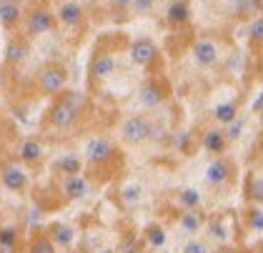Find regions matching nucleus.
Instances as JSON below:
<instances>
[{"mask_svg":"<svg viewBox=\"0 0 263 253\" xmlns=\"http://www.w3.org/2000/svg\"><path fill=\"white\" fill-rule=\"evenodd\" d=\"M188 20H191V5H188V0H173V3H168V8H165V23L168 25L181 28Z\"/></svg>","mask_w":263,"mask_h":253,"instance_id":"nucleus-20","label":"nucleus"},{"mask_svg":"<svg viewBox=\"0 0 263 253\" xmlns=\"http://www.w3.org/2000/svg\"><path fill=\"white\" fill-rule=\"evenodd\" d=\"M205 226V215L201 213V208H191V211H183L178 215V231L183 236H196L203 231Z\"/></svg>","mask_w":263,"mask_h":253,"instance_id":"nucleus-19","label":"nucleus"},{"mask_svg":"<svg viewBox=\"0 0 263 253\" xmlns=\"http://www.w3.org/2000/svg\"><path fill=\"white\" fill-rule=\"evenodd\" d=\"M96 253H116L113 248H101V251H96Z\"/></svg>","mask_w":263,"mask_h":253,"instance_id":"nucleus-42","label":"nucleus"},{"mask_svg":"<svg viewBox=\"0 0 263 253\" xmlns=\"http://www.w3.org/2000/svg\"><path fill=\"white\" fill-rule=\"evenodd\" d=\"M28 253H58V246L50 241V236L48 233H38V236L30 238Z\"/></svg>","mask_w":263,"mask_h":253,"instance_id":"nucleus-26","label":"nucleus"},{"mask_svg":"<svg viewBox=\"0 0 263 253\" xmlns=\"http://www.w3.org/2000/svg\"><path fill=\"white\" fill-rule=\"evenodd\" d=\"M161 253H171V251H161Z\"/></svg>","mask_w":263,"mask_h":253,"instance_id":"nucleus-45","label":"nucleus"},{"mask_svg":"<svg viewBox=\"0 0 263 253\" xmlns=\"http://www.w3.org/2000/svg\"><path fill=\"white\" fill-rule=\"evenodd\" d=\"M28 58H30V38L28 35H13L5 45V53H3L5 65H23Z\"/></svg>","mask_w":263,"mask_h":253,"instance_id":"nucleus-13","label":"nucleus"},{"mask_svg":"<svg viewBox=\"0 0 263 253\" xmlns=\"http://www.w3.org/2000/svg\"><path fill=\"white\" fill-rule=\"evenodd\" d=\"M83 113H78L68 100L63 96H58V100L50 105V111H48V125L50 128H55V131H70L78 120H81Z\"/></svg>","mask_w":263,"mask_h":253,"instance_id":"nucleus-5","label":"nucleus"},{"mask_svg":"<svg viewBox=\"0 0 263 253\" xmlns=\"http://www.w3.org/2000/svg\"><path fill=\"white\" fill-rule=\"evenodd\" d=\"M203 228H205V233L211 236L213 241H218V243H226V241H228V228H226V223H223V221H218V218L208 221Z\"/></svg>","mask_w":263,"mask_h":253,"instance_id":"nucleus-28","label":"nucleus"},{"mask_svg":"<svg viewBox=\"0 0 263 253\" xmlns=\"http://www.w3.org/2000/svg\"><path fill=\"white\" fill-rule=\"evenodd\" d=\"M201 146L203 151L211 153V156H223L226 148H228V138L223 133V128H208L201 136Z\"/></svg>","mask_w":263,"mask_h":253,"instance_id":"nucleus-18","label":"nucleus"},{"mask_svg":"<svg viewBox=\"0 0 263 253\" xmlns=\"http://www.w3.org/2000/svg\"><path fill=\"white\" fill-rule=\"evenodd\" d=\"M236 116H238V105H236L233 100H223V103H218V105L213 108V118H216L221 125L231 123Z\"/></svg>","mask_w":263,"mask_h":253,"instance_id":"nucleus-25","label":"nucleus"},{"mask_svg":"<svg viewBox=\"0 0 263 253\" xmlns=\"http://www.w3.org/2000/svg\"><path fill=\"white\" fill-rule=\"evenodd\" d=\"M165 98H168V91H165V85L161 80L156 78L141 83V88H138V103L143 108H158V105L165 103Z\"/></svg>","mask_w":263,"mask_h":253,"instance_id":"nucleus-12","label":"nucleus"},{"mask_svg":"<svg viewBox=\"0 0 263 253\" xmlns=\"http://www.w3.org/2000/svg\"><path fill=\"white\" fill-rule=\"evenodd\" d=\"M248 195L253 203L263 206V175L261 173H253L251 175V183H248Z\"/></svg>","mask_w":263,"mask_h":253,"instance_id":"nucleus-29","label":"nucleus"},{"mask_svg":"<svg viewBox=\"0 0 263 253\" xmlns=\"http://www.w3.org/2000/svg\"><path fill=\"white\" fill-rule=\"evenodd\" d=\"M128 56H130V60L138 68L151 70L158 63V58H161V50H158V45L151 38H136V40H130V45H128Z\"/></svg>","mask_w":263,"mask_h":253,"instance_id":"nucleus-7","label":"nucleus"},{"mask_svg":"<svg viewBox=\"0 0 263 253\" xmlns=\"http://www.w3.org/2000/svg\"><path fill=\"white\" fill-rule=\"evenodd\" d=\"M151 125H153V123H151L148 116H141V113L128 116L121 123L123 143H128V146H143V143H148V138H151Z\"/></svg>","mask_w":263,"mask_h":253,"instance_id":"nucleus-3","label":"nucleus"},{"mask_svg":"<svg viewBox=\"0 0 263 253\" xmlns=\"http://www.w3.org/2000/svg\"><path fill=\"white\" fill-rule=\"evenodd\" d=\"M38 91L43 96H61L68 88V68L63 63H45L38 70Z\"/></svg>","mask_w":263,"mask_h":253,"instance_id":"nucleus-2","label":"nucleus"},{"mask_svg":"<svg viewBox=\"0 0 263 253\" xmlns=\"http://www.w3.org/2000/svg\"><path fill=\"white\" fill-rule=\"evenodd\" d=\"M15 158L21 163H28V166H38L45 158V146L38 138H23L18 143V148H15Z\"/></svg>","mask_w":263,"mask_h":253,"instance_id":"nucleus-15","label":"nucleus"},{"mask_svg":"<svg viewBox=\"0 0 263 253\" xmlns=\"http://www.w3.org/2000/svg\"><path fill=\"white\" fill-rule=\"evenodd\" d=\"M258 253H263V238L258 241Z\"/></svg>","mask_w":263,"mask_h":253,"instance_id":"nucleus-43","label":"nucleus"},{"mask_svg":"<svg viewBox=\"0 0 263 253\" xmlns=\"http://www.w3.org/2000/svg\"><path fill=\"white\" fill-rule=\"evenodd\" d=\"M53 168H55V173H61V175L81 173L83 171V158L78 156V153H63L61 158H55Z\"/></svg>","mask_w":263,"mask_h":253,"instance_id":"nucleus-21","label":"nucleus"},{"mask_svg":"<svg viewBox=\"0 0 263 253\" xmlns=\"http://www.w3.org/2000/svg\"><path fill=\"white\" fill-rule=\"evenodd\" d=\"M23 25H25V35L28 38H41V35H48V33L55 30L58 20H55V13L48 5H35V8L25 10Z\"/></svg>","mask_w":263,"mask_h":253,"instance_id":"nucleus-1","label":"nucleus"},{"mask_svg":"<svg viewBox=\"0 0 263 253\" xmlns=\"http://www.w3.org/2000/svg\"><path fill=\"white\" fill-rule=\"evenodd\" d=\"M121 253H145L143 248H138V246H125Z\"/></svg>","mask_w":263,"mask_h":253,"instance_id":"nucleus-41","label":"nucleus"},{"mask_svg":"<svg viewBox=\"0 0 263 253\" xmlns=\"http://www.w3.org/2000/svg\"><path fill=\"white\" fill-rule=\"evenodd\" d=\"M143 238H145V243L151 248H163L165 241H168V233H165V228H163L161 223H148L145 231H143Z\"/></svg>","mask_w":263,"mask_h":253,"instance_id":"nucleus-23","label":"nucleus"},{"mask_svg":"<svg viewBox=\"0 0 263 253\" xmlns=\"http://www.w3.org/2000/svg\"><path fill=\"white\" fill-rule=\"evenodd\" d=\"M221 253H233V251L231 248H221Z\"/></svg>","mask_w":263,"mask_h":253,"instance_id":"nucleus-44","label":"nucleus"},{"mask_svg":"<svg viewBox=\"0 0 263 253\" xmlns=\"http://www.w3.org/2000/svg\"><path fill=\"white\" fill-rule=\"evenodd\" d=\"M113 158H116V143L108 136H96L85 143L83 160L88 166H108Z\"/></svg>","mask_w":263,"mask_h":253,"instance_id":"nucleus-4","label":"nucleus"},{"mask_svg":"<svg viewBox=\"0 0 263 253\" xmlns=\"http://www.w3.org/2000/svg\"><path fill=\"white\" fill-rule=\"evenodd\" d=\"M181 253H211V248H208V243L201 241V238H188V241L183 243Z\"/></svg>","mask_w":263,"mask_h":253,"instance_id":"nucleus-32","label":"nucleus"},{"mask_svg":"<svg viewBox=\"0 0 263 253\" xmlns=\"http://www.w3.org/2000/svg\"><path fill=\"white\" fill-rule=\"evenodd\" d=\"M0 183L10 193H25L30 186V175L18 160H8L0 166Z\"/></svg>","mask_w":263,"mask_h":253,"instance_id":"nucleus-6","label":"nucleus"},{"mask_svg":"<svg viewBox=\"0 0 263 253\" xmlns=\"http://www.w3.org/2000/svg\"><path fill=\"white\" fill-rule=\"evenodd\" d=\"M176 198H178V206H181L183 211L201 208V206H203V193L198 191V188H191V186H188V188H181Z\"/></svg>","mask_w":263,"mask_h":253,"instance_id":"nucleus-22","label":"nucleus"},{"mask_svg":"<svg viewBox=\"0 0 263 253\" xmlns=\"http://www.w3.org/2000/svg\"><path fill=\"white\" fill-rule=\"evenodd\" d=\"M248 223H251V228H253V231L263 233V206L253 203V208L248 211Z\"/></svg>","mask_w":263,"mask_h":253,"instance_id":"nucleus-31","label":"nucleus"},{"mask_svg":"<svg viewBox=\"0 0 263 253\" xmlns=\"http://www.w3.org/2000/svg\"><path fill=\"white\" fill-rule=\"evenodd\" d=\"M143 195H145V188L141 183H125L121 188V203L128 206V208H133V206H138L143 201Z\"/></svg>","mask_w":263,"mask_h":253,"instance_id":"nucleus-24","label":"nucleus"},{"mask_svg":"<svg viewBox=\"0 0 263 253\" xmlns=\"http://www.w3.org/2000/svg\"><path fill=\"white\" fill-rule=\"evenodd\" d=\"M55 20H58V25L68 28V30L83 28L85 25V8H83V3H78V0L61 3L58 10H55Z\"/></svg>","mask_w":263,"mask_h":253,"instance_id":"nucleus-10","label":"nucleus"},{"mask_svg":"<svg viewBox=\"0 0 263 253\" xmlns=\"http://www.w3.org/2000/svg\"><path fill=\"white\" fill-rule=\"evenodd\" d=\"M253 111H256V113H263V93L253 100Z\"/></svg>","mask_w":263,"mask_h":253,"instance_id":"nucleus-39","label":"nucleus"},{"mask_svg":"<svg viewBox=\"0 0 263 253\" xmlns=\"http://www.w3.org/2000/svg\"><path fill=\"white\" fill-rule=\"evenodd\" d=\"M130 3L133 0H110V8L116 15H125V13H130Z\"/></svg>","mask_w":263,"mask_h":253,"instance_id":"nucleus-36","label":"nucleus"},{"mask_svg":"<svg viewBox=\"0 0 263 253\" xmlns=\"http://www.w3.org/2000/svg\"><path fill=\"white\" fill-rule=\"evenodd\" d=\"M25 18V5L21 0H0V25L5 30H15L18 25H23Z\"/></svg>","mask_w":263,"mask_h":253,"instance_id":"nucleus-14","label":"nucleus"},{"mask_svg":"<svg viewBox=\"0 0 263 253\" xmlns=\"http://www.w3.org/2000/svg\"><path fill=\"white\" fill-rule=\"evenodd\" d=\"M25 8H35V5H45V0H21Z\"/></svg>","mask_w":263,"mask_h":253,"instance_id":"nucleus-40","label":"nucleus"},{"mask_svg":"<svg viewBox=\"0 0 263 253\" xmlns=\"http://www.w3.org/2000/svg\"><path fill=\"white\" fill-rule=\"evenodd\" d=\"M93 191V183L90 178L83 173H73V175H63V183H61V193L65 201H83L88 198Z\"/></svg>","mask_w":263,"mask_h":253,"instance_id":"nucleus-9","label":"nucleus"},{"mask_svg":"<svg viewBox=\"0 0 263 253\" xmlns=\"http://www.w3.org/2000/svg\"><path fill=\"white\" fill-rule=\"evenodd\" d=\"M173 143H176V148L183 151V153H188V143H191V133H178V136L173 138Z\"/></svg>","mask_w":263,"mask_h":253,"instance_id":"nucleus-37","label":"nucleus"},{"mask_svg":"<svg viewBox=\"0 0 263 253\" xmlns=\"http://www.w3.org/2000/svg\"><path fill=\"white\" fill-rule=\"evenodd\" d=\"M45 233L50 236V241H53L58 248H70V246L76 243V236H78V233H76V228H73L70 223H63V221L50 223Z\"/></svg>","mask_w":263,"mask_h":253,"instance_id":"nucleus-17","label":"nucleus"},{"mask_svg":"<svg viewBox=\"0 0 263 253\" xmlns=\"http://www.w3.org/2000/svg\"><path fill=\"white\" fill-rule=\"evenodd\" d=\"M0 243L18 246V243H21V228H18V226H13V223H5V226H0Z\"/></svg>","mask_w":263,"mask_h":253,"instance_id":"nucleus-30","label":"nucleus"},{"mask_svg":"<svg viewBox=\"0 0 263 253\" xmlns=\"http://www.w3.org/2000/svg\"><path fill=\"white\" fill-rule=\"evenodd\" d=\"M118 68V60L113 53L108 50H96V56L90 58V65H88V76L93 80H108Z\"/></svg>","mask_w":263,"mask_h":253,"instance_id":"nucleus-11","label":"nucleus"},{"mask_svg":"<svg viewBox=\"0 0 263 253\" xmlns=\"http://www.w3.org/2000/svg\"><path fill=\"white\" fill-rule=\"evenodd\" d=\"M153 8H156V0H133L130 3L133 15H148V13H153Z\"/></svg>","mask_w":263,"mask_h":253,"instance_id":"nucleus-33","label":"nucleus"},{"mask_svg":"<svg viewBox=\"0 0 263 253\" xmlns=\"http://www.w3.org/2000/svg\"><path fill=\"white\" fill-rule=\"evenodd\" d=\"M251 38L256 43H263V15L253 18V23H251Z\"/></svg>","mask_w":263,"mask_h":253,"instance_id":"nucleus-34","label":"nucleus"},{"mask_svg":"<svg viewBox=\"0 0 263 253\" xmlns=\"http://www.w3.org/2000/svg\"><path fill=\"white\" fill-rule=\"evenodd\" d=\"M191 56H193V63L203 68V70H211L221 63V45L211 38H198L191 48Z\"/></svg>","mask_w":263,"mask_h":253,"instance_id":"nucleus-8","label":"nucleus"},{"mask_svg":"<svg viewBox=\"0 0 263 253\" xmlns=\"http://www.w3.org/2000/svg\"><path fill=\"white\" fill-rule=\"evenodd\" d=\"M246 125H248V118L241 116V113L233 118L231 123H226V125H223V133H226V138H228V143H231V140H238V138H243V133H246Z\"/></svg>","mask_w":263,"mask_h":253,"instance_id":"nucleus-27","label":"nucleus"},{"mask_svg":"<svg viewBox=\"0 0 263 253\" xmlns=\"http://www.w3.org/2000/svg\"><path fill=\"white\" fill-rule=\"evenodd\" d=\"M0 253H18V246H10V243H0Z\"/></svg>","mask_w":263,"mask_h":253,"instance_id":"nucleus-38","label":"nucleus"},{"mask_svg":"<svg viewBox=\"0 0 263 253\" xmlns=\"http://www.w3.org/2000/svg\"><path fill=\"white\" fill-rule=\"evenodd\" d=\"M165 138H168V131L163 128V125H151V138L148 140H153V143H165Z\"/></svg>","mask_w":263,"mask_h":253,"instance_id":"nucleus-35","label":"nucleus"},{"mask_svg":"<svg viewBox=\"0 0 263 253\" xmlns=\"http://www.w3.org/2000/svg\"><path fill=\"white\" fill-rule=\"evenodd\" d=\"M205 183L208 186H213V188H221V186H226L228 180H231V175H233V171H231V163L226 160V158H213L208 166H205Z\"/></svg>","mask_w":263,"mask_h":253,"instance_id":"nucleus-16","label":"nucleus"}]
</instances>
